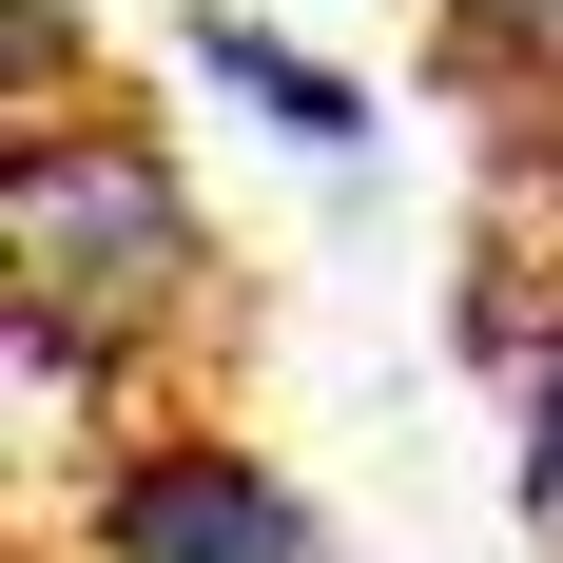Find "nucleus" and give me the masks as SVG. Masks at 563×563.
Returning a JSON list of instances; mask_svg holds the SVG:
<instances>
[{
    "label": "nucleus",
    "instance_id": "f257e3e1",
    "mask_svg": "<svg viewBox=\"0 0 563 563\" xmlns=\"http://www.w3.org/2000/svg\"><path fill=\"white\" fill-rule=\"evenodd\" d=\"M0 214H20V369H98V350L136 331H195V291H214V233H195V195H175L156 136H117V117H78V136H20V175H0Z\"/></svg>",
    "mask_w": 563,
    "mask_h": 563
},
{
    "label": "nucleus",
    "instance_id": "f03ea898",
    "mask_svg": "<svg viewBox=\"0 0 563 563\" xmlns=\"http://www.w3.org/2000/svg\"><path fill=\"white\" fill-rule=\"evenodd\" d=\"M98 563H331V525L291 506V466H253L233 428H175V448H117Z\"/></svg>",
    "mask_w": 563,
    "mask_h": 563
},
{
    "label": "nucleus",
    "instance_id": "7ed1b4c3",
    "mask_svg": "<svg viewBox=\"0 0 563 563\" xmlns=\"http://www.w3.org/2000/svg\"><path fill=\"white\" fill-rule=\"evenodd\" d=\"M195 58H214V98H253V117H273L291 156H350V136H369V98H350L331 58H311V40H273V20H233V0L195 20Z\"/></svg>",
    "mask_w": 563,
    "mask_h": 563
},
{
    "label": "nucleus",
    "instance_id": "20e7f679",
    "mask_svg": "<svg viewBox=\"0 0 563 563\" xmlns=\"http://www.w3.org/2000/svg\"><path fill=\"white\" fill-rule=\"evenodd\" d=\"M448 58L506 98H563V0H448Z\"/></svg>",
    "mask_w": 563,
    "mask_h": 563
},
{
    "label": "nucleus",
    "instance_id": "39448f33",
    "mask_svg": "<svg viewBox=\"0 0 563 563\" xmlns=\"http://www.w3.org/2000/svg\"><path fill=\"white\" fill-rule=\"evenodd\" d=\"M525 506H544V525H563V331H544V350H525Z\"/></svg>",
    "mask_w": 563,
    "mask_h": 563
}]
</instances>
